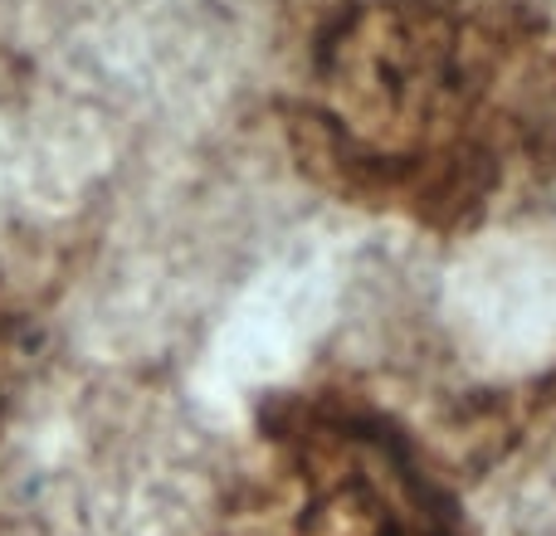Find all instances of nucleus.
<instances>
[{
	"label": "nucleus",
	"instance_id": "nucleus-1",
	"mask_svg": "<svg viewBox=\"0 0 556 536\" xmlns=\"http://www.w3.org/2000/svg\"><path fill=\"white\" fill-rule=\"evenodd\" d=\"M211 536H440V522L391 444L303 424L269 444Z\"/></svg>",
	"mask_w": 556,
	"mask_h": 536
}]
</instances>
